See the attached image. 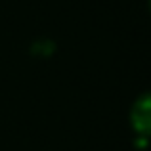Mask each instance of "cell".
Instances as JSON below:
<instances>
[{
    "instance_id": "obj_1",
    "label": "cell",
    "mask_w": 151,
    "mask_h": 151,
    "mask_svg": "<svg viewBox=\"0 0 151 151\" xmlns=\"http://www.w3.org/2000/svg\"><path fill=\"white\" fill-rule=\"evenodd\" d=\"M130 122L138 136H151V92H145L134 101L130 111Z\"/></svg>"
}]
</instances>
